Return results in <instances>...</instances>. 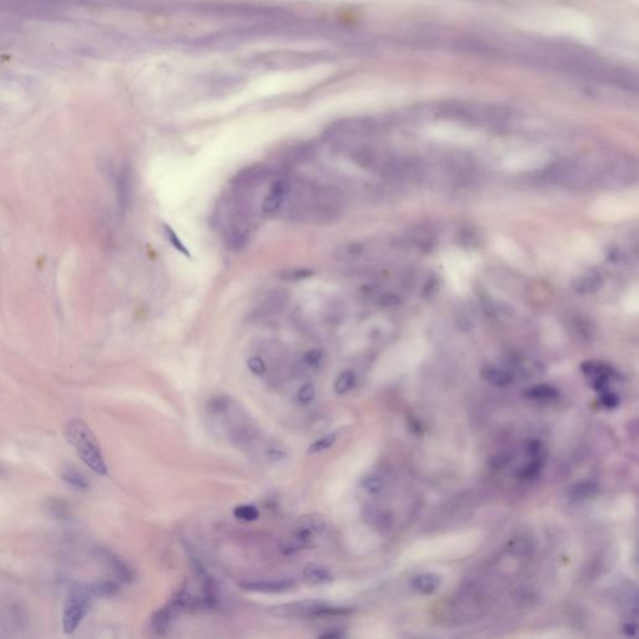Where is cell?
Wrapping results in <instances>:
<instances>
[{"instance_id": "obj_36", "label": "cell", "mask_w": 639, "mask_h": 639, "mask_svg": "<svg viewBox=\"0 0 639 639\" xmlns=\"http://www.w3.org/2000/svg\"><path fill=\"white\" fill-rule=\"evenodd\" d=\"M623 632L626 635H629V637H634L635 635V624L634 623H628L624 627H623Z\"/></svg>"}, {"instance_id": "obj_4", "label": "cell", "mask_w": 639, "mask_h": 639, "mask_svg": "<svg viewBox=\"0 0 639 639\" xmlns=\"http://www.w3.org/2000/svg\"><path fill=\"white\" fill-rule=\"evenodd\" d=\"M93 594L88 586L76 584L69 589L64 611H62V631L65 634H72L76 631L85 617L90 611Z\"/></svg>"}, {"instance_id": "obj_13", "label": "cell", "mask_w": 639, "mask_h": 639, "mask_svg": "<svg viewBox=\"0 0 639 639\" xmlns=\"http://www.w3.org/2000/svg\"><path fill=\"white\" fill-rule=\"evenodd\" d=\"M481 376L486 382L496 386V387H507L513 381V377L509 371L502 370V368H493V366L482 368Z\"/></svg>"}, {"instance_id": "obj_31", "label": "cell", "mask_w": 639, "mask_h": 639, "mask_svg": "<svg viewBox=\"0 0 639 639\" xmlns=\"http://www.w3.org/2000/svg\"><path fill=\"white\" fill-rule=\"evenodd\" d=\"M323 360V352L320 350H314L307 351L304 356V363L306 366H310V368H316L317 365L321 362Z\"/></svg>"}, {"instance_id": "obj_14", "label": "cell", "mask_w": 639, "mask_h": 639, "mask_svg": "<svg viewBox=\"0 0 639 639\" xmlns=\"http://www.w3.org/2000/svg\"><path fill=\"white\" fill-rule=\"evenodd\" d=\"M250 234L248 229L243 227H227V245L234 251L243 249L249 243Z\"/></svg>"}, {"instance_id": "obj_1", "label": "cell", "mask_w": 639, "mask_h": 639, "mask_svg": "<svg viewBox=\"0 0 639 639\" xmlns=\"http://www.w3.org/2000/svg\"><path fill=\"white\" fill-rule=\"evenodd\" d=\"M64 435L67 441L75 448L81 461L97 475H107L108 469L102 457V448L97 436L83 419H70Z\"/></svg>"}, {"instance_id": "obj_2", "label": "cell", "mask_w": 639, "mask_h": 639, "mask_svg": "<svg viewBox=\"0 0 639 639\" xmlns=\"http://www.w3.org/2000/svg\"><path fill=\"white\" fill-rule=\"evenodd\" d=\"M328 528L326 520L323 516L306 515L295 522L289 536L283 539L280 544L281 553L285 556L294 555L302 549L311 547L317 539L323 537Z\"/></svg>"}, {"instance_id": "obj_11", "label": "cell", "mask_w": 639, "mask_h": 639, "mask_svg": "<svg viewBox=\"0 0 639 639\" xmlns=\"http://www.w3.org/2000/svg\"><path fill=\"white\" fill-rule=\"evenodd\" d=\"M602 286H603V278L600 276V272L594 269L587 270L582 276H578L573 281V289L576 290L578 294H596L597 291L602 289Z\"/></svg>"}, {"instance_id": "obj_37", "label": "cell", "mask_w": 639, "mask_h": 639, "mask_svg": "<svg viewBox=\"0 0 639 639\" xmlns=\"http://www.w3.org/2000/svg\"><path fill=\"white\" fill-rule=\"evenodd\" d=\"M345 637V634L341 633V632H326V633H323L320 635V638H342Z\"/></svg>"}, {"instance_id": "obj_15", "label": "cell", "mask_w": 639, "mask_h": 639, "mask_svg": "<svg viewBox=\"0 0 639 639\" xmlns=\"http://www.w3.org/2000/svg\"><path fill=\"white\" fill-rule=\"evenodd\" d=\"M191 600H193V598H191V596L189 593L187 586H185V587L179 589L174 594V597L171 598V600L166 605L169 607L170 611L173 613V617L177 618L182 612L187 610L189 605H191Z\"/></svg>"}, {"instance_id": "obj_17", "label": "cell", "mask_w": 639, "mask_h": 639, "mask_svg": "<svg viewBox=\"0 0 639 639\" xmlns=\"http://www.w3.org/2000/svg\"><path fill=\"white\" fill-rule=\"evenodd\" d=\"M525 395L534 401H553L556 398H558L560 392L552 386L536 385L528 389Z\"/></svg>"}, {"instance_id": "obj_18", "label": "cell", "mask_w": 639, "mask_h": 639, "mask_svg": "<svg viewBox=\"0 0 639 639\" xmlns=\"http://www.w3.org/2000/svg\"><path fill=\"white\" fill-rule=\"evenodd\" d=\"M174 619L175 618L173 617V613L170 611L169 607L165 605V607L160 608L159 611L154 613L153 618H152V626H153V629L156 633L165 634L168 632L170 624Z\"/></svg>"}, {"instance_id": "obj_26", "label": "cell", "mask_w": 639, "mask_h": 639, "mask_svg": "<svg viewBox=\"0 0 639 639\" xmlns=\"http://www.w3.org/2000/svg\"><path fill=\"white\" fill-rule=\"evenodd\" d=\"M62 480L69 483L70 486L75 487L78 490H88L89 488V482L86 481L84 476L74 470H67L62 472Z\"/></svg>"}, {"instance_id": "obj_8", "label": "cell", "mask_w": 639, "mask_h": 639, "mask_svg": "<svg viewBox=\"0 0 639 639\" xmlns=\"http://www.w3.org/2000/svg\"><path fill=\"white\" fill-rule=\"evenodd\" d=\"M290 193H291V184L289 181H275L272 184L267 196L262 201V205H261L262 211L267 215L275 214L283 206V201L289 196Z\"/></svg>"}, {"instance_id": "obj_21", "label": "cell", "mask_w": 639, "mask_h": 639, "mask_svg": "<svg viewBox=\"0 0 639 639\" xmlns=\"http://www.w3.org/2000/svg\"><path fill=\"white\" fill-rule=\"evenodd\" d=\"M596 492L597 485H594L593 482H582L572 488L570 496L573 498V501H584L594 496Z\"/></svg>"}, {"instance_id": "obj_22", "label": "cell", "mask_w": 639, "mask_h": 639, "mask_svg": "<svg viewBox=\"0 0 639 639\" xmlns=\"http://www.w3.org/2000/svg\"><path fill=\"white\" fill-rule=\"evenodd\" d=\"M543 462H544V457H532L531 462L527 464L523 469H520L518 477L523 481L534 478L542 469Z\"/></svg>"}, {"instance_id": "obj_28", "label": "cell", "mask_w": 639, "mask_h": 639, "mask_svg": "<svg viewBox=\"0 0 639 639\" xmlns=\"http://www.w3.org/2000/svg\"><path fill=\"white\" fill-rule=\"evenodd\" d=\"M164 231L165 234H166L168 238H169L170 243L173 245V248H174V249L177 250L179 253H181L182 255H185V256H190V251L187 249V246L182 243V241H181L180 238H177L176 232L174 231V230H173V229H171L169 225H166V224H165Z\"/></svg>"}, {"instance_id": "obj_24", "label": "cell", "mask_w": 639, "mask_h": 639, "mask_svg": "<svg viewBox=\"0 0 639 639\" xmlns=\"http://www.w3.org/2000/svg\"><path fill=\"white\" fill-rule=\"evenodd\" d=\"M355 379L356 377L352 371H344L335 382V392L339 395H344L346 392H349L355 385Z\"/></svg>"}, {"instance_id": "obj_20", "label": "cell", "mask_w": 639, "mask_h": 639, "mask_svg": "<svg viewBox=\"0 0 639 639\" xmlns=\"http://www.w3.org/2000/svg\"><path fill=\"white\" fill-rule=\"evenodd\" d=\"M118 196L121 208H126L130 200V176L128 171H123L118 179Z\"/></svg>"}, {"instance_id": "obj_5", "label": "cell", "mask_w": 639, "mask_h": 639, "mask_svg": "<svg viewBox=\"0 0 639 639\" xmlns=\"http://www.w3.org/2000/svg\"><path fill=\"white\" fill-rule=\"evenodd\" d=\"M549 177L562 187L581 189L588 185L593 174L588 166L581 161L566 160L551 166Z\"/></svg>"}, {"instance_id": "obj_16", "label": "cell", "mask_w": 639, "mask_h": 639, "mask_svg": "<svg viewBox=\"0 0 639 639\" xmlns=\"http://www.w3.org/2000/svg\"><path fill=\"white\" fill-rule=\"evenodd\" d=\"M440 577L435 574H421L412 579V588L422 594H431L440 587Z\"/></svg>"}, {"instance_id": "obj_32", "label": "cell", "mask_w": 639, "mask_h": 639, "mask_svg": "<svg viewBox=\"0 0 639 639\" xmlns=\"http://www.w3.org/2000/svg\"><path fill=\"white\" fill-rule=\"evenodd\" d=\"M600 394H602L600 395V402H602V405L605 408L613 410V408H616L619 405V398L613 392L605 390L603 392H600Z\"/></svg>"}, {"instance_id": "obj_23", "label": "cell", "mask_w": 639, "mask_h": 639, "mask_svg": "<svg viewBox=\"0 0 639 639\" xmlns=\"http://www.w3.org/2000/svg\"><path fill=\"white\" fill-rule=\"evenodd\" d=\"M234 516L243 522H254L259 520L260 512L253 504H241L234 509Z\"/></svg>"}, {"instance_id": "obj_6", "label": "cell", "mask_w": 639, "mask_h": 639, "mask_svg": "<svg viewBox=\"0 0 639 639\" xmlns=\"http://www.w3.org/2000/svg\"><path fill=\"white\" fill-rule=\"evenodd\" d=\"M267 175H269V169L264 165H250L234 176L232 185L238 193H245L265 180Z\"/></svg>"}, {"instance_id": "obj_9", "label": "cell", "mask_w": 639, "mask_h": 639, "mask_svg": "<svg viewBox=\"0 0 639 639\" xmlns=\"http://www.w3.org/2000/svg\"><path fill=\"white\" fill-rule=\"evenodd\" d=\"M581 368L583 374L592 381L594 390L600 392L607 390V385L612 377L611 368L600 362L587 361L583 362Z\"/></svg>"}, {"instance_id": "obj_3", "label": "cell", "mask_w": 639, "mask_h": 639, "mask_svg": "<svg viewBox=\"0 0 639 639\" xmlns=\"http://www.w3.org/2000/svg\"><path fill=\"white\" fill-rule=\"evenodd\" d=\"M350 608L332 607L323 600H299L292 603L272 605L267 608V613L278 618H328V617L346 616Z\"/></svg>"}, {"instance_id": "obj_34", "label": "cell", "mask_w": 639, "mask_h": 639, "mask_svg": "<svg viewBox=\"0 0 639 639\" xmlns=\"http://www.w3.org/2000/svg\"><path fill=\"white\" fill-rule=\"evenodd\" d=\"M361 251L362 245H360V243H349V245L344 246L342 253L339 255H342L344 257H354V256L361 254Z\"/></svg>"}, {"instance_id": "obj_10", "label": "cell", "mask_w": 639, "mask_h": 639, "mask_svg": "<svg viewBox=\"0 0 639 639\" xmlns=\"http://www.w3.org/2000/svg\"><path fill=\"white\" fill-rule=\"evenodd\" d=\"M240 587L245 591L257 592V593H283V592L296 587V583L292 579L256 581V582L241 583Z\"/></svg>"}, {"instance_id": "obj_35", "label": "cell", "mask_w": 639, "mask_h": 639, "mask_svg": "<svg viewBox=\"0 0 639 639\" xmlns=\"http://www.w3.org/2000/svg\"><path fill=\"white\" fill-rule=\"evenodd\" d=\"M397 299L394 296V295H385L382 299H381V304L384 306H390L396 304Z\"/></svg>"}, {"instance_id": "obj_27", "label": "cell", "mask_w": 639, "mask_h": 639, "mask_svg": "<svg viewBox=\"0 0 639 639\" xmlns=\"http://www.w3.org/2000/svg\"><path fill=\"white\" fill-rule=\"evenodd\" d=\"M335 442H336V435L335 433L323 436L321 438H318L317 441L314 442L311 446L309 447L307 452L310 453V455L323 452V451L328 450L330 447L334 446Z\"/></svg>"}, {"instance_id": "obj_30", "label": "cell", "mask_w": 639, "mask_h": 639, "mask_svg": "<svg viewBox=\"0 0 639 639\" xmlns=\"http://www.w3.org/2000/svg\"><path fill=\"white\" fill-rule=\"evenodd\" d=\"M248 368H250V371L255 375H264L266 372V363L264 362V360L259 356H254L250 358L248 361Z\"/></svg>"}, {"instance_id": "obj_25", "label": "cell", "mask_w": 639, "mask_h": 639, "mask_svg": "<svg viewBox=\"0 0 639 639\" xmlns=\"http://www.w3.org/2000/svg\"><path fill=\"white\" fill-rule=\"evenodd\" d=\"M314 274L315 272L310 269H289V270L280 272V278L283 281L295 283V281H301V280L311 278L314 276Z\"/></svg>"}, {"instance_id": "obj_12", "label": "cell", "mask_w": 639, "mask_h": 639, "mask_svg": "<svg viewBox=\"0 0 639 639\" xmlns=\"http://www.w3.org/2000/svg\"><path fill=\"white\" fill-rule=\"evenodd\" d=\"M304 579L309 584L312 586H318V584H326L332 581V576L326 567L317 565V563H309L304 568Z\"/></svg>"}, {"instance_id": "obj_29", "label": "cell", "mask_w": 639, "mask_h": 639, "mask_svg": "<svg viewBox=\"0 0 639 639\" xmlns=\"http://www.w3.org/2000/svg\"><path fill=\"white\" fill-rule=\"evenodd\" d=\"M315 395H316L315 386L311 382H307L305 385L301 386L299 394H297V400H299L301 405H309V403H311L314 401Z\"/></svg>"}, {"instance_id": "obj_19", "label": "cell", "mask_w": 639, "mask_h": 639, "mask_svg": "<svg viewBox=\"0 0 639 639\" xmlns=\"http://www.w3.org/2000/svg\"><path fill=\"white\" fill-rule=\"evenodd\" d=\"M93 597H110L119 592V584L113 581H102L88 586Z\"/></svg>"}, {"instance_id": "obj_33", "label": "cell", "mask_w": 639, "mask_h": 639, "mask_svg": "<svg viewBox=\"0 0 639 639\" xmlns=\"http://www.w3.org/2000/svg\"><path fill=\"white\" fill-rule=\"evenodd\" d=\"M363 486L368 492L379 493L384 488V482L381 481L379 477H368L363 481Z\"/></svg>"}, {"instance_id": "obj_7", "label": "cell", "mask_w": 639, "mask_h": 639, "mask_svg": "<svg viewBox=\"0 0 639 639\" xmlns=\"http://www.w3.org/2000/svg\"><path fill=\"white\" fill-rule=\"evenodd\" d=\"M289 299L290 295L286 290H272L269 294L266 295L265 299L262 300L259 307L255 310V318L278 315L286 307L288 302H289Z\"/></svg>"}]
</instances>
